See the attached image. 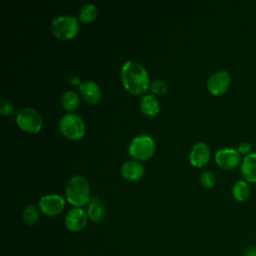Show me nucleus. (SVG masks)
Masks as SVG:
<instances>
[{"label": "nucleus", "mask_w": 256, "mask_h": 256, "mask_svg": "<svg viewBox=\"0 0 256 256\" xmlns=\"http://www.w3.org/2000/svg\"><path fill=\"white\" fill-rule=\"evenodd\" d=\"M232 196L235 200L239 202L246 201L251 195V187L247 181L244 179L237 180L232 186Z\"/></svg>", "instance_id": "f3484780"}, {"label": "nucleus", "mask_w": 256, "mask_h": 256, "mask_svg": "<svg viewBox=\"0 0 256 256\" xmlns=\"http://www.w3.org/2000/svg\"><path fill=\"white\" fill-rule=\"evenodd\" d=\"M81 97L91 105L97 104L101 99V89L93 80H86L79 85Z\"/></svg>", "instance_id": "f8f14e48"}, {"label": "nucleus", "mask_w": 256, "mask_h": 256, "mask_svg": "<svg viewBox=\"0 0 256 256\" xmlns=\"http://www.w3.org/2000/svg\"><path fill=\"white\" fill-rule=\"evenodd\" d=\"M140 110L144 115L148 117L156 116L160 110V103L158 98L153 94L144 95L140 101Z\"/></svg>", "instance_id": "dca6fc26"}, {"label": "nucleus", "mask_w": 256, "mask_h": 256, "mask_svg": "<svg viewBox=\"0 0 256 256\" xmlns=\"http://www.w3.org/2000/svg\"><path fill=\"white\" fill-rule=\"evenodd\" d=\"M79 28L78 18L71 15L58 16L51 22V31L53 35L60 40L74 38L78 34Z\"/></svg>", "instance_id": "20e7f679"}, {"label": "nucleus", "mask_w": 256, "mask_h": 256, "mask_svg": "<svg viewBox=\"0 0 256 256\" xmlns=\"http://www.w3.org/2000/svg\"><path fill=\"white\" fill-rule=\"evenodd\" d=\"M120 78L124 88L133 95L143 94L151 83L146 68L134 60L123 63L120 69Z\"/></svg>", "instance_id": "f257e3e1"}, {"label": "nucleus", "mask_w": 256, "mask_h": 256, "mask_svg": "<svg viewBox=\"0 0 256 256\" xmlns=\"http://www.w3.org/2000/svg\"><path fill=\"white\" fill-rule=\"evenodd\" d=\"M199 180H200V183L202 184V186H204L205 188H208V189L213 188L216 183L215 175L210 170H203L202 173L200 174Z\"/></svg>", "instance_id": "4be33fe9"}, {"label": "nucleus", "mask_w": 256, "mask_h": 256, "mask_svg": "<svg viewBox=\"0 0 256 256\" xmlns=\"http://www.w3.org/2000/svg\"><path fill=\"white\" fill-rule=\"evenodd\" d=\"M150 90L156 95H163L168 91V84L163 79H154L150 83Z\"/></svg>", "instance_id": "412c9836"}, {"label": "nucleus", "mask_w": 256, "mask_h": 256, "mask_svg": "<svg viewBox=\"0 0 256 256\" xmlns=\"http://www.w3.org/2000/svg\"><path fill=\"white\" fill-rule=\"evenodd\" d=\"M88 215L82 208L75 207L69 210L65 216L64 224L65 227L71 232L82 231L88 223Z\"/></svg>", "instance_id": "9d476101"}, {"label": "nucleus", "mask_w": 256, "mask_h": 256, "mask_svg": "<svg viewBox=\"0 0 256 256\" xmlns=\"http://www.w3.org/2000/svg\"><path fill=\"white\" fill-rule=\"evenodd\" d=\"M22 220L28 226L35 225L39 220V208L34 204L27 205L22 212Z\"/></svg>", "instance_id": "aec40b11"}, {"label": "nucleus", "mask_w": 256, "mask_h": 256, "mask_svg": "<svg viewBox=\"0 0 256 256\" xmlns=\"http://www.w3.org/2000/svg\"><path fill=\"white\" fill-rule=\"evenodd\" d=\"M231 84V76L226 70H217L212 73L207 82L206 87L209 93L214 96L224 94Z\"/></svg>", "instance_id": "6e6552de"}, {"label": "nucleus", "mask_w": 256, "mask_h": 256, "mask_svg": "<svg viewBox=\"0 0 256 256\" xmlns=\"http://www.w3.org/2000/svg\"><path fill=\"white\" fill-rule=\"evenodd\" d=\"M86 213L88 218L93 222H100L105 217V207L99 197H91L89 203L87 204Z\"/></svg>", "instance_id": "2eb2a0df"}, {"label": "nucleus", "mask_w": 256, "mask_h": 256, "mask_svg": "<svg viewBox=\"0 0 256 256\" xmlns=\"http://www.w3.org/2000/svg\"><path fill=\"white\" fill-rule=\"evenodd\" d=\"M210 160V148L204 142L194 144L189 153V162L194 167H203Z\"/></svg>", "instance_id": "9b49d317"}, {"label": "nucleus", "mask_w": 256, "mask_h": 256, "mask_svg": "<svg viewBox=\"0 0 256 256\" xmlns=\"http://www.w3.org/2000/svg\"><path fill=\"white\" fill-rule=\"evenodd\" d=\"M14 104L7 98L2 97L0 100V114L3 116H11L12 114H14Z\"/></svg>", "instance_id": "5701e85b"}, {"label": "nucleus", "mask_w": 256, "mask_h": 256, "mask_svg": "<svg viewBox=\"0 0 256 256\" xmlns=\"http://www.w3.org/2000/svg\"><path fill=\"white\" fill-rule=\"evenodd\" d=\"M61 133L70 140H80L85 135V124L81 116L75 113H67L59 120Z\"/></svg>", "instance_id": "39448f33"}, {"label": "nucleus", "mask_w": 256, "mask_h": 256, "mask_svg": "<svg viewBox=\"0 0 256 256\" xmlns=\"http://www.w3.org/2000/svg\"><path fill=\"white\" fill-rule=\"evenodd\" d=\"M65 198L78 208L87 205L91 199L88 180L82 175L72 176L65 185Z\"/></svg>", "instance_id": "f03ea898"}, {"label": "nucleus", "mask_w": 256, "mask_h": 256, "mask_svg": "<svg viewBox=\"0 0 256 256\" xmlns=\"http://www.w3.org/2000/svg\"><path fill=\"white\" fill-rule=\"evenodd\" d=\"M240 171L245 181L248 183H256V152L244 156Z\"/></svg>", "instance_id": "4468645a"}, {"label": "nucleus", "mask_w": 256, "mask_h": 256, "mask_svg": "<svg viewBox=\"0 0 256 256\" xmlns=\"http://www.w3.org/2000/svg\"><path fill=\"white\" fill-rule=\"evenodd\" d=\"M65 200L58 194L44 195L39 199L38 208L40 212L47 217L59 215L65 208Z\"/></svg>", "instance_id": "0eeeda50"}, {"label": "nucleus", "mask_w": 256, "mask_h": 256, "mask_svg": "<svg viewBox=\"0 0 256 256\" xmlns=\"http://www.w3.org/2000/svg\"><path fill=\"white\" fill-rule=\"evenodd\" d=\"M237 151L241 154V155H244V156H247L249 155L250 153H252V145L250 142H247V141H243L241 143H239V145L237 146Z\"/></svg>", "instance_id": "b1692460"}, {"label": "nucleus", "mask_w": 256, "mask_h": 256, "mask_svg": "<svg viewBox=\"0 0 256 256\" xmlns=\"http://www.w3.org/2000/svg\"><path fill=\"white\" fill-rule=\"evenodd\" d=\"M241 161V154L237 149L221 148L215 154L216 164L224 170H232L236 168Z\"/></svg>", "instance_id": "1a4fd4ad"}, {"label": "nucleus", "mask_w": 256, "mask_h": 256, "mask_svg": "<svg viewBox=\"0 0 256 256\" xmlns=\"http://www.w3.org/2000/svg\"><path fill=\"white\" fill-rule=\"evenodd\" d=\"M243 256H256V245H249L243 250Z\"/></svg>", "instance_id": "393cba45"}, {"label": "nucleus", "mask_w": 256, "mask_h": 256, "mask_svg": "<svg viewBox=\"0 0 256 256\" xmlns=\"http://www.w3.org/2000/svg\"><path fill=\"white\" fill-rule=\"evenodd\" d=\"M156 149L154 139L147 134L137 135L130 141L128 145L129 155L137 161H146L150 159Z\"/></svg>", "instance_id": "7ed1b4c3"}, {"label": "nucleus", "mask_w": 256, "mask_h": 256, "mask_svg": "<svg viewBox=\"0 0 256 256\" xmlns=\"http://www.w3.org/2000/svg\"><path fill=\"white\" fill-rule=\"evenodd\" d=\"M121 175L128 181H137L144 175L145 169L141 162L137 160L125 161L120 168Z\"/></svg>", "instance_id": "ddd939ff"}, {"label": "nucleus", "mask_w": 256, "mask_h": 256, "mask_svg": "<svg viewBox=\"0 0 256 256\" xmlns=\"http://www.w3.org/2000/svg\"><path fill=\"white\" fill-rule=\"evenodd\" d=\"M70 83H71L72 85H78V86L81 84L79 77L76 76V75H73V76L70 78Z\"/></svg>", "instance_id": "a878e982"}, {"label": "nucleus", "mask_w": 256, "mask_h": 256, "mask_svg": "<svg viewBox=\"0 0 256 256\" xmlns=\"http://www.w3.org/2000/svg\"><path fill=\"white\" fill-rule=\"evenodd\" d=\"M16 124L27 133H37L41 130L43 120L40 113L31 107L22 108L16 115Z\"/></svg>", "instance_id": "423d86ee"}, {"label": "nucleus", "mask_w": 256, "mask_h": 256, "mask_svg": "<svg viewBox=\"0 0 256 256\" xmlns=\"http://www.w3.org/2000/svg\"><path fill=\"white\" fill-rule=\"evenodd\" d=\"M97 15V7L93 3H87L80 8L78 12V20L83 23H90L96 19Z\"/></svg>", "instance_id": "6ab92c4d"}, {"label": "nucleus", "mask_w": 256, "mask_h": 256, "mask_svg": "<svg viewBox=\"0 0 256 256\" xmlns=\"http://www.w3.org/2000/svg\"><path fill=\"white\" fill-rule=\"evenodd\" d=\"M80 98L78 94L73 90H67L61 95V105L62 107L69 112L76 110L79 106Z\"/></svg>", "instance_id": "a211bd4d"}]
</instances>
